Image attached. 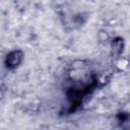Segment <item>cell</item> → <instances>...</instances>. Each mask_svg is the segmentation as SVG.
I'll use <instances>...</instances> for the list:
<instances>
[{
    "instance_id": "1",
    "label": "cell",
    "mask_w": 130,
    "mask_h": 130,
    "mask_svg": "<svg viewBox=\"0 0 130 130\" xmlns=\"http://www.w3.org/2000/svg\"><path fill=\"white\" fill-rule=\"evenodd\" d=\"M21 59H22L21 53L19 51H14L7 56V63L6 64L9 68H12V67L14 68L21 62Z\"/></svg>"
}]
</instances>
